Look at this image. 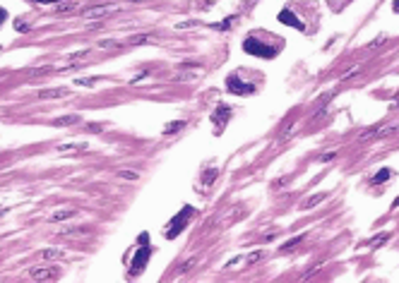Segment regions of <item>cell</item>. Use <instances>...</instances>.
I'll return each mask as SVG.
<instances>
[{"label":"cell","instance_id":"6da1fadb","mask_svg":"<svg viewBox=\"0 0 399 283\" xmlns=\"http://www.w3.org/2000/svg\"><path fill=\"white\" fill-rule=\"evenodd\" d=\"M243 51L250 53V55H260V58H274L277 55V48L274 46H264L262 41H257L255 36H250V39H246V43H243Z\"/></svg>","mask_w":399,"mask_h":283},{"label":"cell","instance_id":"7a4b0ae2","mask_svg":"<svg viewBox=\"0 0 399 283\" xmlns=\"http://www.w3.org/2000/svg\"><path fill=\"white\" fill-rule=\"evenodd\" d=\"M190 216H193V206H185V209H183V214H178L176 218H173V221H171V228L166 231V238H171V240H173V238H176V235H178V233L185 228V223H188V218H190Z\"/></svg>","mask_w":399,"mask_h":283},{"label":"cell","instance_id":"3957f363","mask_svg":"<svg viewBox=\"0 0 399 283\" xmlns=\"http://www.w3.org/2000/svg\"><path fill=\"white\" fill-rule=\"evenodd\" d=\"M226 86H229V91H233V94H253L257 86L253 84V82H243V79L238 77V75H231L229 79H226Z\"/></svg>","mask_w":399,"mask_h":283},{"label":"cell","instance_id":"277c9868","mask_svg":"<svg viewBox=\"0 0 399 283\" xmlns=\"http://www.w3.org/2000/svg\"><path fill=\"white\" fill-rule=\"evenodd\" d=\"M229 118H231V108L226 106V103H219V106H217V111H214V115H212L214 125H217V132H221V130L226 128Z\"/></svg>","mask_w":399,"mask_h":283},{"label":"cell","instance_id":"5b68a950","mask_svg":"<svg viewBox=\"0 0 399 283\" xmlns=\"http://www.w3.org/2000/svg\"><path fill=\"white\" fill-rule=\"evenodd\" d=\"M279 22H284V24H289V26H296L298 32H306V24H303V22H301L296 15H291L289 10L279 12Z\"/></svg>","mask_w":399,"mask_h":283},{"label":"cell","instance_id":"8992f818","mask_svg":"<svg viewBox=\"0 0 399 283\" xmlns=\"http://www.w3.org/2000/svg\"><path fill=\"white\" fill-rule=\"evenodd\" d=\"M147 259H149V247H147V245H145V249H142V252H140V255H137V257H135V264L130 266V274H132V276H135V274H140V271L145 269Z\"/></svg>","mask_w":399,"mask_h":283},{"label":"cell","instance_id":"52a82bcc","mask_svg":"<svg viewBox=\"0 0 399 283\" xmlns=\"http://www.w3.org/2000/svg\"><path fill=\"white\" fill-rule=\"evenodd\" d=\"M29 276H32V278H56L58 271H56V269H32Z\"/></svg>","mask_w":399,"mask_h":283},{"label":"cell","instance_id":"ba28073f","mask_svg":"<svg viewBox=\"0 0 399 283\" xmlns=\"http://www.w3.org/2000/svg\"><path fill=\"white\" fill-rule=\"evenodd\" d=\"M392 178V171L390 168H382L380 173H378V175H375L373 178V185H380V182H385V180H390Z\"/></svg>","mask_w":399,"mask_h":283},{"label":"cell","instance_id":"9c48e42d","mask_svg":"<svg viewBox=\"0 0 399 283\" xmlns=\"http://www.w3.org/2000/svg\"><path fill=\"white\" fill-rule=\"evenodd\" d=\"M41 99H58V96H65V89H46V91H41Z\"/></svg>","mask_w":399,"mask_h":283},{"label":"cell","instance_id":"30bf717a","mask_svg":"<svg viewBox=\"0 0 399 283\" xmlns=\"http://www.w3.org/2000/svg\"><path fill=\"white\" fill-rule=\"evenodd\" d=\"M77 211L75 209H65V211H56V214H53V221H65V218H72V216H75Z\"/></svg>","mask_w":399,"mask_h":283},{"label":"cell","instance_id":"8fae6325","mask_svg":"<svg viewBox=\"0 0 399 283\" xmlns=\"http://www.w3.org/2000/svg\"><path fill=\"white\" fill-rule=\"evenodd\" d=\"M180 128H185V122L183 120H173V122H169V125H166V130H164V135H173V132H178Z\"/></svg>","mask_w":399,"mask_h":283},{"label":"cell","instance_id":"7c38bea8","mask_svg":"<svg viewBox=\"0 0 399 283\" xmlns=\"http://www.w3.org/2000/svg\"><path fill=\"white\" fill-rule=\"evenodd\" d=\"M72 122H77L75 115H65V118H58V120H53V125H72Z\"/></svg>","mask_w":399,"mask_h":283},{"label":"cell","instance_id":"4fadbf2b","mask_svg":"<svg viewBox=\"0 0 399 283\" xmlns=\"http://www.w3.org/2000/svg\"><path fill=\"white\" fill-rule=\"evenodd\" d=\"M56 257H65V252H58V249H46L43 252V259H56Z\"/></svg>","mask_w":399,"mask_h":283},{"label":"cell","instance_id":"5bb4252c","mask_svg":"<svg viewBox=\"0 0 399 283\" xmlns=\"http://www.w3.org/2000/svg\"><path fill=\"white\" fill-rule=\"evenodd\" d=\"M327 3H330L332 8H334V12H339V10L344 8V5H347L349 0H327Z\"/></svg>","mask_w":399,"mask_h":283},{"label":"cell","instance_id":"9a60e30c","mask_svg":"<svg viewBox=\"0 0 399 283\" xmlns=\"http://www.w3.org/2000/svg\"><path fill=\"white\" fill-rule=\"evenodd\" d=\"M301 240H303V238H294V240H289V242H286V245H284V247H281V252H286V249L296 247V245H298V242H301Z\"/></svg>","mask_w":399,"mask_h":283},{"label":"cell","instance_id":"2e32d148","mask_svg":"<svg viewBox=\"0 0 399 283\" xmlns=\"http://www.w3.org/2000/svg\"><path fill=\"white\" fill-rule=\"evenodd\" d=\"M75 5H77L75 0H72V3H63V5H60V8H58V12H65V10H72V8H75Z\"/></svg>","mask_w":399,"mask_h":283},{"label":"cell","instance_id":"e0dca14e","mask_svg":"<svg viewBox=\"0 0 399 283\" xmlns=\"http://www.w3.org/2000/svg\"><path fill=\"white\" fill-rule=\"evenodd\" d=\"M320 199H325V195H317V197H310V199H308V202H306V206H315V204H317V202H320Z\"/></svg>","mask_w":399,"mask_h":283},{"label":"cell","instance_id":"ac0fdd59","mask_svg":"<svg viewBox=\"0 0 399 283\" xmlns=\"http://www.w3.org/2000/svg\"><path fill=\"white\" fill-rule=\"evenodd\" d=\"M103 12H106V8H96V10L89 12V17H99V15H103Z\"/></svg>","mask_w":399,"mask_h":283},{"label":"cell","instance_id":"d6986e66","mask_svg":"<svg viewBox=\"0 0 399 283\" xmlns=\"http://www.w3.org/2000/svg\"><path fill=\"white\" fill-rule=\"evenodd\" d=\"M385 240H387V235H380V238H375V240L370 242V245H375V247H378V245H382Z\"/></svg>","mask_w":399,"mask_h":283},{"label":"cell","instance_id":"ffe728a7","mask_svg":"<svg viewBox=\"0 0 399 283\" xmlns=\"http://www.w3.org/2000/svg\"><path fill=\"white\" fill-rule=\"evenodd\" d=\"M77 84H82V86H89V84H94V79H77Z\"/></svg>","mask_w":399,"mask_h":283},{"label":"cell","instance_id":"44dd1931","mask_svg":"<svg viewBox=\"0 0 399 283\" xmlns=\"http://www.w3.org/2000/svg\"><path fill=\"white\" fill-rule=\"evenodd\" d=\"M120 175H123V178H130V180H132V178H137L135 173H127V171H123V173H120Z\"/></svg>","mask_w":399,"mask_h":283},{"label":"cell","instance_id":"7402d4cb","mask_svg":"<svg viewBox=\"0 0 399 283\" xmlns=\"http://www.w3.org/2000/svg\"><path fill=\"white\" fill-rule=\"evenodd\" d=\"M5 17H8V12H5V10L0 8V24H3V22H5Z\"/></svg>","mask_w":399,"mask_h":283},{"label":"cell","instance_id":"603a6c76","mask_svg":"<svg viewBox=\"0 0 399 283\" xmlns=\"http://www.w3.org/2000/svg\"><path fill=\"white\" fill-rule=\"evenodd\" d=\"M394 12H399V0H397V3H394Z\"/></svg>","mask_w":399,"mask_h":283}]
</instances>
